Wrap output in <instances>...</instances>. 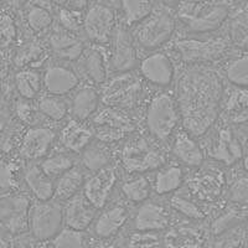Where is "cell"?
<instances>
[{
    "label": "cell",
    "instance_id": "9",
    "mask_svg": "<svg viewBox=\"0 0 248 248\" xmlns=\"http://www.w3.org/2000/svg\"><path fill=\"white\" fill-rule=\"evenodd\" d=\"M92 128L94 136L102 143H114L129 136L136 129V124L124 110L106 107L93 117Z\"/></svg>",
    "mask_w": 248,
    "mask_h": 248
},
{
    "label": "cell",
    "instance_id": "1",
    "mask_svg": "<svg viewBox=\"0 0 248 248\" xmlns=\"http://www.w3.org/2000/svg\"><path fill=\"white\" fill-rule=\"evenodd\" d=\"M176 101L184 130L192 137H202L220 116L223 82L216 71L192 67L180 75L176 83Z\"/></svg>",
    "mask_w": 248,
    "mask_h": 248
},
{
    "label": "cell",
    "instance_id": "35",
    "mask_svg": "<svg viewBox=\"0 0 248 248\" xmlns=\"http://www.w3.org/2000/svg\"><path fill=\"white\" fill-rule=\"evenodd\" d=\"M37 110L46 118L54 122H60L66 118L70 112V106L62 97L47 94L39 99Z\"/></svg>",
    "mask_w": 248,
    "mask_h": 248
},
{
    "label": "cell",
    "instance_id": "30",
    "mask_svg": "<svg viewBox=\"0 0 248 248\" xmlns=\"http://www.w3.org/2000/svg\"><path fill=\"white\" fill-rule=\"evenodd\" d=\"M14 85L21 98L34 101L43 90L44 75L36 68H24L15 75Z\"/></svg>",
    "mask_w": 248,
    "mask_h": 248
},
{
    "label": "cell",
    "instance_id": "11",
    "mask_svg": "<svg viewBox=\"0 0 248 248\" xmlns=\"http://www.w3.org/2000/svg\"><path fill=\"white\" fill-rule=\"evenodd\" d=\"M116 13L106 4L96 3L87 9L83 20V31L96 45H105L116 32Z\"/></svg>",
    "mask_w": 248,
    "mask_h": 248
},
{
    "label": "cell",
    "instance_id": "28",
    "mask_svg": "<svg viewBox=\"0 0 248 248\" xmlns=\"http://www.w3.org/2000/svg\"><path fill=\"white\" fill-rule=\"evenodd\" d=\"M164 242L168 248H202L205 233L192 226H176L168 231Z\"/></svg>",
    "mask_w": 248,
    "mask_h": 248
},
{
    "label": "cell",
    "instance_id": "47",
    "mask_svg": "<svg viewBox=\"0 0 248 248\" xmlns=\"http://www.w3.org/2000/svg\"><path fill=\"white\" fill-rule=\"evenodd\" d=\"M214 248H240L241 242L246 238V231H242L240 226L218 234Z\"/></svg>",
    "mask_w": 248,
    "mask_h": 248
},
{
    "label": "cell",
    "instance_id": "55",
    "mask_svg": "<svg viewBox=\"0 0 248 248\" xmlns=\"http://www.w3.org/2000/svg\"><path fill=\"white\" fill-rule=\"evenodd\" d=\"M34 248H54V246L48 245V243H46V242H40L39 245L35 246Z\"/></svg>",
    "mask_w": 248,
    "mask_h": 248
},
{
    "label": "cell",
    "instance_id": "61",
    "mask_svg": "<svg viewBox=\"0 0 248 248\" xmlns=\"http://www.w3.org/2000/svg\"><path fill=\"white\" fill-rule=\"evenodd\" d=\"M246 140H247V144H248V133H247V138H246Z\"/></svg>",
    "mask_w": 248,
    "mask_h": 248
},
{
    "label": "cell",
    "instance_id": "50",
    "mask_svg": "<svg viewBox=\"0 0 248 248\" xmlns=\"http://www.w3.org/2000/svg\"><path fill=\"white\" fill-rule=\"evenodd\" d=\"M230 114V118L233 121H245L248 118V98L245 96H236L232 98L230 103V110L227 112Z\"/></svg>",
    "mask_w": 248,
    "mask_h": 248
},
{
    "label": "cell",
    "instance_id": "5",
    "mask_svg": "<svg viewBox=\"0 0 248 248\" xmlns=\"http://www.w3.org/2000/svg\"><path fill=\"white\" fill-rule=\"evenodd\" d=\"M63 225V206L60 201H37L32 203L29 221V231L32 238L39 242L54 240Z\"/></svg>",
    "mask_w": 248,
    "mask_h": 248
},
{
    "label": "cell",
    "instance_id": "26",
    "mask_svg": "<svg viewBox=\"0 0 248 248\" xmlns=\"http://www.w3.org/2000/svg\"><path fill=\"white\" fill-rule=\"evenodd\" d=\"M24 181L37 201H50L55 198V183L40 165L31 164L24 171Z\"/></svg>",
    "mask_w": 248,
    "mask_h": 248
},
{
    "label": "cell",
    "instance_id": "42",
    "mask_svg": "<svg viewBox=\"0 0 248 248\" xmlns=\"http://www.w3.org/2000/svg\"><path fill=\"white\" fill-rule=\"evenodd\" d=\"M54 17L47 9L41 5H32L26 13V23L31 30L40 34L52 25Z\"/></svg>",
    "mask_w": 248,
    "mask_h": 248
},
{
    "label": "cell",
    "instance_id": "29",
    "mask_svg": "<svg viewBox=\"0 0 248 248\" xmlns=\"http://www.w3.org/2000/svg\"><path fill=\"white\" fill-rule=\"evenodd\" d=\"M86 179L85 174L79 167H74L63 172L55 181V198L56 201H66L77 196L79 190L83 189Z\"/></svg>",
    "mask_w": 248,
    "mask_h": 248
},
{
    "label": "cell",
    "instance_id": "48",
    "mask_svg": "<svg viewBox=\"0 0 248 248\" xmlns=\"http://www.w3.org/2000/svg\"><path fill=\"white\" fill-rule=\"evenodd\" d=\"M160 242L156 232L137 231L129 237L127 248H155Z\"/></svg>",
    "mask_w": 248,
    "mask_h": 248
},
{
    "label": "cell",
    "instance_id": "41",
    "mask_svg": "<svg viewBox=\"0 0 248 248\" xmlns=\"http://www.w3.org/2000/svg\"><path fill=\"white\" fill-rule=\"evenodd\" d=\"M243 218V212L238 207H230L225 209L214 220L211 225V231L215 236L223 233L229 230L240 226L241 220Z\"/></svg>",
    "mask_w": 248,
    "mask_h": 248
},
{
    "label": "cell",
    "instance_id": "24",
    "mask_svg": "<svg viewBox=\"0 0 248 248\" xmlns=\"http://www.w3.org/2000/svg\"><path fill=\"white\" fill-rule=\"evenodd\" d=\"M94 130L85 122L72 119L65 125L60 134V140L66 150L72 153H82L92 143Z\"/></svg>",
    "mask_w": 248,
    "mask_h": 248
},
{
    "label": "cell",
    "instance_id": "38",
    "mask_svg": "<svg viewBox=\"0 0 248 248\" xmlns=\"http://www.w3.org/2000/svg\"><path fill=\"white\" fill-rule=\"evenodd\" d=\"M40 167L50 178H59L63 172L76 167L75 159L67 153H56L41 161Z\"/></svg>",
    "mask_w": 248,
    "mask_h": 248
},
{
    "label": "cell",
    "instance_id": "40",
    "mask_svg": "<svg viewBox=\"0 0 248 248\" xmlns=\"http://www.w3.org/2000/svg\"><path fill=\"white\" fill-rule=\"evenodd\" d=\"M225 75L232 85L248 88V55L232 60L225 68Z\"/></svg>",
    "mask_w": 248,
    "mask_h": 248
},
{
    "label": "cell",
    "instance_id": "25",
    "mask_svg": "<svg viewBox=\"0 0 248 248\" xmlns=\"http://www.w3.org/2000/svg\"><path fill=\"white\" fill-rule=\"evenodd\" d=\"M128 217H129V214H128V210L124 206H112V207L102 212L96 218L94 227H93L94 233L101 240L112 238L127 223Z\"/></svg>",
    "mask_w": 248,
    "mask_h": 248
},
{
    "label": "cell",
    "instance_id": "17",
    "mask_svg": "<svg viewBox=\"0 0 248 248\" xmlns=\"http://www.w3.org/2000/svg\"><path fill=\"white\" fill-rule=\"evenodd\" d=\"M140 75L145 81L158 87H168L175 77L174 62L169 55L154 52L140 62Z\"/></svg>",
    "mask_w": 248,
    "mask_h": 248
},
{
    "label": "cell",
    "instance_id": "6",
    "mask_svg": "<svg viewBox=\"0 0 248 248\" xmlns=\"http://www.w3.org/2000/svg\"><path fill=\"white\" fill-rule=\"evenodd\" d=\"M229 15L227 5L210 3L186 5L181 10L180 17L189 31L194 34H206L221 28Z\"/></svg>",
    "mask_w": 248,
    "mask_h": 248
},
{
    "label": "cell",
    "instance_id": "2",
    "mask_svg": "<svg viewBox=\"0 0 248 248\" xmlns=\"http://www.w3.org/2000/svg\"><path fill=\"white\" fill-rule=\"evenodd\" d=\"M181 122L176 97L169 93H158L150 99L145 113V123L156 140H168L176 134Z\"/></svg>",
    "mask_w": 248,
    "mask_h": 248
},
{
    "label": "cell",
    "instance_id": "13",
    "mask_svg": "<svg viewBox=\"0 0 248 248\" xmlns=\"http://www.w3.org/2000/svg\"><path fill=\"white\" fill-rule=\"evenodd\" d=\"M226 185L225 174L217 169H201L190 179L189 190L200 202H216Z\"/></svg>",
    "mask_w": 248,
    "mask_h": 248
},
{
    "label": "cell",
    "instance_id": "39",
    "mask_svg": "<svg viewBox=\"0 0 248 248\" xmlns=\"http://www.w3.org/2000/svg\"><path fill=\"white\" fill-rule=\"evenodd\" d=\"M170 206L175 211L191 220H202L206 214L195 198H187L186 195H172Z\"/></svg>",
    "mask_w": 248,
    "mask_h": 248
},
{
    "label": "cell",
    "instance_id": "7",
    "mask_svg": "<svg viewBox=\"0 0 248 248\" xmlns=\"http://www.w3.org/2000/svg\"><path fill=\"white\" fill-rule=\"evenodd\" d=\"M229 48V44L222 37L210 39H181L174 43V51L181 61L198 65L220 60Z\"/></svg>",
    "mask_w": 248,
    "mask_h": 248
},
{
    "label": "cell",
    "instance_id": "31",
    "mask_svg": "<svg viewBox=\"0 0 248 248\" xmlns=\"http://www.w3.org/2000/svg\"><path fill=\"white\" fill-rule=\"evenodd\" d=\"M185 180L183 168L179 165L161 167L155 174L153 189L158 195H169L181 187Z\"/></svg>",
    "mask_w": 248,
    "mask_h": 248
},
{
    "label": "cell",
    "instance_id": "16",
    "mask_svg": "<svg viewBox=\"0 0 248 248\" xmlns=\"http://www.w3.org/2000/svg\"><path fill=\"white\" fill-rule=\"evenodd\" d=\"M209 154L216 161L231 167L242 159L243 148L231 128L222 127L215 133L210 144Z\"/></svg>",
    "mask_w": 248,
    "mask_h": 248
},
{
    "label": "cell",
    "instance_id": "52",
    "mask_svg": "<svg viewBox=\"0 0 248 248\" xmlns=\"http://www.w3.org/2000/svg\"><path fill=\"white\" fill-rule=\"evenodd\" d=\"M88 1H90V0H68L67 3L70 4L71 9H75V10L81 12V10H83L85 8H87Z\"/></svg>",
    "mask_w": 248,
    "mask_h": 248
},
{
    "label": "cell",
    "instance_id": "10",
    "mask_svg": "<svg viewBox=\"0 0 248 248\" xmlns=\"http://www.w3.org/2000/svg\"><path fill=\"white\" fill-rule=\"evenodd\" d=\"M31 201L24 194L8 192L1 195L0 201V220L3 230L13 236L24 234L29 231Z\"/></svg>",
    "mask_w": 248,
    "mask_h": 248
},
{
    "label": "cell",
    "instance_id": "60",
    "mask_svg": "<svg viewBox=\"0 0 248 248\" xmlns=\"http://www.w3.org/2000/svg\"><path fill=\"white\" fill-rule=\"evenodd\" d=\"M246 241H247V243H248V220H247V226H246Z\"/></svg>",
    "mask_w": 248,
    "mask_h": 248
},
{
    "label": "cell",
    "instance_id": "32",
    "mask_svg": "<svg viewBox=\"0 0 248 248\" xmlns=\"http://www.w3.org/2000/svg\"><path fill=\"white\" fill-rule=\"evenodd\" d=\"M112 154L107 144L97 141L91 143L83 152H82V165L91 172H96L99 170L109 167Z\"/></svg>",
    "mask_w": 248,
    "mask_h": 248
},
{
    "label": "cell",
    "instance_id": "21",
    "mask_svg": "<svg viewBox=\"0 0 248 248\" xmlns=\"http://www.w3.org/2000/svg\"><path fill=\"white\" fill-rule=\"evenodd\" d=\"M170 225V214L165 206L156 202H144L134 216V229L140 232H159Z\"/></svg>",
    "mask_w": 248,
    "mask_h": 248
},
{
    "label": "cell",
    "instance_id": "53",
    "mask_svg": "<svg viewBox=\"0 0 248 248\" xmlns=\"http://www.w3.org/2000/svg\"><path fill=\"white\" fill-rule=\"evenodd\" d=\"M12 236L8 231L3 230L1 234V248H12Z\"/></svg>",
    "mask_w": 248,
    "mask_h": 248
},
{
    "label": "cell",
    "instance_id": "59",
    "mask_svg": "<svg viewBox=\"0 0 248 248\" xmlns=\"http://www.w3.org/2000/svg\"><path fill=\"white\" fill-rule=\"evenodd\" d=\"M243 168H245L246 172L248 174V155L247 156H245V159H243Z\"/></svg>",
    "mask_w": 248,
    "mask_h": 248
},
{
    "label": "cell",
    "instance_id": "43",
    "mask_svg": "<svg viewBox=\"0 0 248 248\" xmlns=\"http://www.w3.org/2000/svg\"><path fill=\"white\" fill-rule=\"evenodd\" d=\"M227 199L238 207L248 206V175H240L229 184Z\"/></svg>",
    "mask_w": 248,
    "mask_h": 248
},
{
    "label": "cell",
    "instance_id": "51",
    "mask_svg": "<svg viewBox=\"0 0 248 248\" xmlns=\"http://www.w3.org/2000/svg\"><path fill=\"white\" fill-rule=\"evenodd\" d=\"M28 102L30 101L21 98V101L17 102L16 106H15V113H16L19 121H21L23 123H29L34 116V109L31 108Z\"/></svg>",
    "mask_w": 248,
    "mask_h": 248
},
{
    "label": "cell",
    "instance_id": "36",
    "mask_svg": "<svg viewBox=\"0 0 248 248\" xmlns=\"http://www.w3.org/2000/svg\"><path fill=\"white\" fill-rule=\"evenodd\" d=\"M153 186L150 181L145 176H137L130 180L125 181L122 185V192L127 200L133 203H144L147 202L152 194Z\"/></svg>",
    "mask_w": 248,
    "mask_h": 248
},
{
    "label": "cell",
    "instance_id": "54",
    "mask_svg": "<svg viewBox=\"0 0 248 248\" xmlns=\"http://www.w3.org/2000/svg\"><path fill=\"white\" fill-rule=\"evenodd\" d=\"M28 1L29 0H6V3L9 4V6L13 9H16V10L23 9L28 4Z\"/></svg>",
    "mask_w": 248,
    "mask_h": 248
},
{
    "label": "cell",
    "instance_id": "23",
    "mask_svg": "<svg viewBox=\"0 0 248 248\" xmlns=\"http://www.w3.org/2000/svg\"><path fill=\"white\" fill-rule=\"evenodd\" d=\"M172 153L181 163L190 168H200L205 160V153L200 144L186 130H180L174 136Z\"/></svg>",
    "mask_w": 248,
    "mask_h": 248
},
{
    "label": "cell",
    "instance_id": "18",
    "mask_svg": "<svg viewBox=\"0 0 248 248\" xmlns=\"http://www.w3.org/2000/svg\"><path fill=\"white\" fill-rule=\"evenodd\" d=\"M78 70L90 83L94 86L105 85L108 78L109 62H107L105 52L97 46L86 47L79 57Z\"/></svg>",
    "mask_w": 248,
    "mask_h": 248
},
{
    "label": "cell",
    "instance_id": "56",
    "mask_svg": "<svg viewBox=\"0 0 248 248\" xmlns=\"http://www.w3.org/2000/svg\"><path fill=\"white\" fill-rule=\"evenodd\" d=\"M92 248H114V245H113V243H107V245H97V246H94V247H92Z\"/></svg>",
    "mask_w": 248,
    "mask_h": 248
},
{
    "label": "cell",
    "instance_id": "8",
    "mask_svg": "<svg viewBox=\"0 0 248 248\" xmlns=\"http://www.w3.org/2000/svg\"><path fill=\"white\" fill-rule=\"evenodd\" d=\"M141 94V82L132 74H121L107 83L102 91L101 101L107 107L129 110L138 105Z\"/></svg>",
    "mask_w": 248,
    "mask_h": 248
},
{
    "label": "cell",
    "instance_id": "33",
    "mask_svg": "<svg viewBox=\"0 0 248 248\" xmlns=\"http://www.w3.org/2000/svg\"><path fill=\"white\" fill-rule=\"evenodd\" d=\"M227 35L234 47L248 51V9L232 15L227 26Z\"/></svg>",
    "mask_w": 248,
    "mask_h": 248
},
{
    "label": "cell",
    "instance_id": "3",
    "mask_svg": "<svg viewBox=\"0 0 248 248\" xmlns=\"http://www.w3.org/2000/svg\"><path fill=\"white\" fill-rule=\"evenodd\" d=\"M121 163L129 174H144L164 167L165 156L148 139L134 137L122 147Z\"/></svg>",
    "mask_w": 248,
    "mask_h": 248
},
{
    "label": "cell",
    "instance_id": "57",
    "mask_svg": "<svg viewBox=\"0 0 248 248\" xmlns=\"http://www.w3.org/2000/svg\"><path fill=\"white\" fill-rule=\"evenodd\" d=\"M51 3L56 4V5H63V4H66L68 1V0H50Z\"/></svg>",
    "mask_w": 248,
    "mask_h": 248
},
{
    "label": "cell",
    "instance_id": "45",
    "mask_svg": "<svg viewBox=\"0 0 248 248\" xmlns=\"http://www.w3.org/2000/svg\"><path fill=\"white\" fill-rule=\"evenodd\" d=\"M83 20L85 16H82L81 12L75 10L71 8H63L59 13V23L61 29L76 34L81 28H83Z\"/></svg>",
    "mask_w": 248,
    "mask_h": 248
},
{
    "label": "cell",
    "instance_id": "34",
    "mask_svg": "<svg viewBox=\"0 0 248 248\" xmlns=\"http://www.w3.org/2000/svg\"><path fill=\"white\" fill-rule=\"evenodd\" d=\"M121 5L127 25L140 24L153 13L152 0H121Z\"/></svg>",
    "mask_w": 248,
    "mask_h": 248
},
{
    "label": "cell",
    "instance_id": "19",
    "mask_svg": "<svg viewBox=\"0 0 248 248\" xmlns=\"http://www.w3.org/2000/svg\"><path fill=\"white\" fill-rule=\"evenodd\" d=\"M78 85V75L66 65H51L44 72V87L47 94L62 97L76 90Z\"/></svg>",
    "mask_w": 248,
    "mask_h": 248
},
{
    "label": "cell",
    "instance_id": "14",
    "mask_svg": "<svg viewBox=\"0 0 248 248\" xmlns=\"http://www.w3.org/2000/svg\"><path fill=\"white\" fill-rule=\"evenodd\" d=\"M118 181V172L116 168L107 167L99 171L92 172L86 179L83 186V196L92 203L97 210L105 207Z\"/></svg>",
    "mask_w": 248,
    "mask_h": 248
},
{
    "label": "cell",
    "instance_id": "15",
    "mask_svg": "<svg viewBox=\"0 0 248 248\" xmlns=\"http://www.w3.org/2000/svg\"><path fill=\"white\" fill-rule=\"evenodd\" d=\"M57 136L54 129L47 127H34L25 132L20 140L19 155L24 160L34 161L48 154Z\"/></svg>",
    "mask_w": 248,
    "mask_h": 248
},
{
    "label": "cell",
    "instance_id": "22",
    "mask_svg": "<svg viewBox=\"0 0 248 248\" xmlns=\"http://www.w3.org/2000/svg\"><path fill=\"white\" fill-rule=\"evenodd\" d=\"M48 45L52 54L63 61H78L86 50L83 41L78 39L76 34L68 32L63 29L50 35Z\"/></svg>",
    "mask_w": 248,
    "mask_h": 248
},
{
    "label": "cell",
    "instance_id": "4",
    "mask_svg": "<svg viewBox=\"0 0 248 248\" xmlns=\"http://www.w3.org/2000/svg\"><path fill=\"white\" fill-rule=\"evenodd\" d=\"M176 21L167 9H155L147 19L138 24L133 37L144 50L153 51L167 44L175 32Z\"/></svg>",
    "mask_w": 248,
    "mask_h": 248
},
{
    "label": "cell",
    "instance_id": "12",
    "mask_svg": "<svg viewBox=\"0 0 248 248\" xmlns=\"http://www.w3.org/2000/svg\"><path fill=\"white\" fill-rule=\"evenodd\" d=\"M138 65L136 40L123 26L117 28L113 36L109 68L117 74H128Z\"/></svg>",
    "mask_w": 248,
    "mask_h": 248
},
{
    "label": "cell",
    "instance_id": "58",
    "mask_svg": "<svg viewBox=\"0 0 248 248\" xmlns=\"http://www.w3.org/2000/svg\"><path fill=\"white\" fill-rule=\"evenodd\" d=\"M163 3L167 5H175L179 3V0H163Z\"/></svg>",
    "mask_w": 248,
    "mask_h": 248
},
{
    "label": "cell",
    "instance_id": "49",
    "mask_svg": "<svg viewBox=\"0 0 248 248\" xmlns=\"http://www.w3.org/2000/svg\"><path fill=\"white\" fill-rule=\"evenodd\" d=\"M0 30H1V45H3V48L9 47L12 44L16 41L17 28L12 15L3 14Z\"/></svg>",
    "mask_w": 248,
    "mask_h": 248
},
{
    "label": "cell",
    "instance_id": "37",
    "mask_svg": "<svg viewBox=\"0 0 248 248\" xmlns=\"http://www.w3.org/2000/svg\"><path fill=\"white\" fill-rule=\"evenodd\" d=\"M46 60V51L41 45L31 43L23 46L16 52L15 65L23 68H36L44 63Z\"/></svg>",
    "mask_w": 248,
    "mask_h": 248
},
{
    "label": "cell",
    "instance_id": "27",
    "mask_svg": "<svg viewBox=\"0 0 248 248\" xmlns=\"http://www.w3.org/2000/svg\"><path fill=\"white\" fill-rule=\"evenodd\" d=\"M101 96L93 87H82L77 90L74 98L71 101L70 112L74 119L78 122H85L96 116L98 112Z\"/></svg>",
    "mask_w": 248,
    "mask_h": 248
},
{
    "label": "cell",
    "instance_id": "46",
    "mask_svg": "<svg viewBox=\"0 0 248 248\" xmlns=\"http://www.w3.org/2000/svg\"><path fill=\"white\" fill-rule=\"evenodd\" d=\"M19 164L14 160H4L1 164V190L3 194L14 192L15 186L17 185V175H19Z\"/></svg>",
    "mask_w": 248,
    "mask_h": 248
},
{
    "label": "cell",
    "instance_id": "44",
    "mask_svg": "<svg viewBox=\"0 0 248 248\" xmlns=\"http://www.w3.org/2000/svg\"><path fill=\"white\" fill-rule=\"evenodd\" d=\"M51 245L54 248H87L85 233L68 227L62 229L54 240H51Z\"/></svg>",
    "mask_w": 248,
    "mask_h": 248
},
{
    "label": "cell",
    "instance_id": "20",
    "mask_svg": "<svg viewBox=\"0 0 248 248\" xmlns=\"http://www.w3.org/2000/svg\"><path fill=\"white\" fill-rule=\"evenodd\" d=\"M96 207L82 195H77L63 206L65 226L68 229L85 232L96 218Z\"/></svg>",
    "mask_w": 248,
    "mask_h": 248
}]
</instances>
